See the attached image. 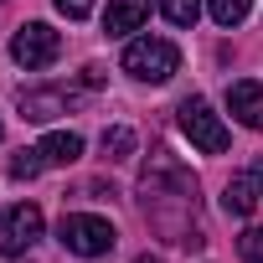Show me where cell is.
<instances>
[{
	"label": "cell",
	"instance_id": "cell-1",
	"mask_svg": "<svg viewBox=\"0 0 263 263\" xmlns=\"http://www.w3.org/2000/svg\"><path fill=\"white\" fill-rule=\"evenodd\" d=\"M140 201H145V217L165 232L171 206H176V212H191V206H196V176L181 171L165 150H155V160H150L145 176H140Z\"/></svg>",
	"mask_w": 263,
	"mask_h": 263
},
{
	"label": "cell",
	"instance_id": "cell-2",
	"mask_svg": "<svg viewBox=\"0 0 263 263\" xmlns=\"http://www.w3.org/2000/svg\"><path fill=\"white\" fill-rule=\"evenodd\" d=\"M176 67H181V52L165 36H140V42L124 47V72L140 78V83H171Z\"/></svg>",
	"mask_w": 263,
	"mask_h": 263
},
{
	"label": "cell",
	"instance_id": "cell-3",
	"mask_svg": "<svg viewBox=\"0 0 263 263\" xmlns=\"http://www.w3.org/2000/svg\"><path fill=\"white\" fill-rule=\"evenodd\" d=\"M57 242H62L67 253H78V258H103V253H114L119 232H114V222H108V217L72 212V217H62V227H57Z\"/></svg>",
	"mask_w": 263,
	"mask_h": 263
},
{
	"label": "cell",
	"instance_id": "cell-4",
	"mask_svg": "<svg viewBox=\"0 0 263 263\" xmlns=\"http://www.w3.org/2000/svg\"><path fill=\"white\" fill-rule=\"evenodd\" d=\"M181 135H186L196 150H206V155H222V150H227V124L212 114L206 98H186V103H181Z\"/></svg>",
	"mask_w": 263,
	"mask_h": 263
},
{
	"label": "cell",
	"instance_id": "cell-5",
	"mask_svg": "<svg viewBox=\"0 0 263 263\" xmlns=\"http://www.w3.org/2000/svg\"><path fill=\"white\" fill-rule=\"evenodd\" d=\"M57 52H62V36H57L47 21H26V26L16 31V42H11V57H16L26 72L52 67V62H57Z\"/></svg>",
	"mask_w": 263,
	"mask_h": 263
},
{
	"label": "cell",
	"instance_id": "cell-6",
	"mask_svg": "<svg viewBox=\"0 0 263 263\" xmlns=\"http://www.w3.org/2000/svg\"><path fill=\"white\" fill-rule=\"evenodd\" d=\"M36 237H42V206L36 201H21V206H11L6 217H0V253L6 258L31 253Z\"/></svg>",
	"mask_w": 263,
	"mask_h": 263
},
{
	"label": "cell",
	"instance_id": "cell-7",
	"mask_svg": "<svg viewBox=\"0 0 263 263\" xmlns=\"http://www.w3.org/2000/svg\"><path fill=\"white\" fill-rule=\"evenodd\" d=\"M227 108L242 129H263V83L258 78H237L227 83Z\"/></svg>",
	"mask_w": 263,
	"mask_h": 263
},
{
	"label": "cell",
	"instance_id": "cell-8",
	"mask_svg": "<svg viewBox=\"0 0 263 263\" xmlns=\"http://www.w3.org/2000/svg\"><path fill=\"white\" fill-rule=\"evenodd\" d=\"M150 16V0H108V11H103V31L108 36H129V31H140Z\"/></svg>",
	"mask_w": 263,
	"mask_h": 263
},
{
	"label": "cell",
	"instance_id": "cell-9",
	"mask_svg": "<svg viewBox=\"0 0 263 263\" xmlns=\"http://www.w3.org/2000/svg\"><path fill=\"white\" fill-rule=\"evenodd\" d=\"M67 93L62 88H47V93H21V119H31V124H47V119H57V114H67Z\"/></svg>",
	"mask_w": 263,
	"mask_h": 263
},
{
	"label": "cell",
	"instance_id": "cell-10",
	"mask_svg": "<svg viewBox=\"0 0 263 263\" xmlns=\"http://www.w3.org/2000/svg\"><path fill=\"white\" fill-rule=\"evenodd\" d=\"M36 155H42V165H72L83 155V140L72 135V129H57V135H47L36 145Z\"/></svg>",
	"mask_w": 263,
	"mask_h": 263
},
{
	"label": "cell",
	"instance_id": "cell-11",
	"mask_svg": "<svg viewBox=\"0 0 263 263\" xmlns=\"http://www.w3.org/2000/svg\"><path fill=\"white\" fill-rule=\"evenodd\" d=\"M222 206H227V217H253V206H258V181H253V176H232L227 191H222Z\"/></svg>",
	"mask_w": 263,
	"mask_h": 263
},
{
	"label": "cell",
	"instance_id": "cell-12",
	"mask_svg": "<svg viewBox=\"0 0 263 263\" xmlns=\"http://www.w3.org/2000/svg\"><path fill=\"white\" fill-rule=\"evenodd\" d=\"M206 11H212L217 26H242L248 11H253V0H206Z\"/></svg>",
	"mask_w": 263,
	"mask_h": 263
},
{
	"label": "cell",
	"instance_id": "cell-13",
	"mask_svg": "<svg viewBox=\"0 0 263 263\" xmlns=\"http://www.w3.org/2000/svg\"><path fill=\"white\" fill-rule=\"evenodd\" d=\"M103 155L108 160H129V155H135V129H124V124L103 129Z\"/></svg>",
	"mask_w": 263,
	"mask_h": 263
},
{
	"label": "cell",
	"instance_id": "cell-14",
	"mask_svg": "<svg viewBox=\"0 0 263 263\" xmlns=\"http://www.w3.org/2000/svg\"><path fill=\"white\" fill-rule=\"evenodd\" d=\"M160 11H165V21H171V26H196L201 0H160Z\"/></svg>",
	"mask_w": 263,
	"mask_h": 263
},
{
	"label": "cell",
	"instance_id": "cell-15",
	"mask_svg": "<svg viewBox=\"0 0 263 263\" xmlns=\"http://www.w3.org/2000/svg\"><path fill=\"white\" fill-rule=\"evenodd\" d=\"M42 171H47V165H42V155H36V145H31V150H21V155L11 160V181H36Z\"/></svg>",
	"mask_w": 263,
	"mask_h": 263
},
{
	"label": "cell",
	"instance_id": "cell-16",
	"mask_svg": "<svg viewBox=\"0 0 263 263\" xmlns=\"http://www.w3.org/2000/svg\"><path fill=\"white\" fill-rule=\"evenodd\" d=\"M237 253H242L248 263H263V227H248V232L237 237Z\"/></svg>",
	"mask_w": 263,
	"mask_h": 263
},
{
	"label": "cell",
	"instance_id": "cell-17",
	"mask_svg": "<svg viewBox=\"0 0 263 263\" xmlns=\"http://www.w3.org/2000/svg\"><path fill=\"white\" fill-rule=\"evenodd\" d=\"M57 11H62L67 21H88V16H93V0H57Z\"/></svg>",
	"mask_w": 263,
	"mask_h": 263
},
{
	"label": "cell",
	"instance_id": "cell-18",
	"mask_svg": "<svg viewBox=\"0 0 263 263\" xmlns=\"http://www.w3.org/2000/svg\"><path fill=\"white\" fill-rule=\"evenodd\" d=\"M248 176H253V181H258V186H263V160H258V165H253V171H248Z\"/></svg>",
	"mask_w": 263,
	"mask_h": 263
},
{
	"label": "cell",
	"instance_id": "cell-19",
	"mask_svg": "<svg viewBox=\"0 0 263 263\" xmlns=\"http://www.w3.org/2000/svg\"><path fill=\"white\" fill-rule=\"evenodd\" d=\"M135 263H160V258H150V253H140V258H135Z\"/></svg>",
	"mask_w": 263,
	"mask_h": 263
},
{
	"label": "cell",
	"instance_id": "cell-20",
	"mask_svg": "<svg viewBox=\"0 0 263 263\" xmlns=\"http://www.w3.org/2000/svg\"><path fill=\"white\" fill-rule=\"evenodd\" d=\"M0 135H6V129H0Z\"/></svg>",
	"mask_w": 263,
	"mask_h": 263
}]
</instances>
